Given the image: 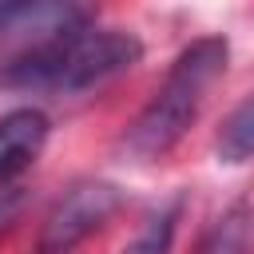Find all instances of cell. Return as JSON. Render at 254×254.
I'll list each match as a JSON object with an SVG mask.
<instances>
[{"mask_svg":"<svg viewBox=\"0 0 254 254\" xmlns=\"http://www.w3.org/2000/svg\"><path fill=\"white\" fill-rule=\"evenodd\" d=\"M214 155H218V163H230V167L254 159V95L242 99L222 119V127L214 135Z\"/></svg>","mask_w":254,"mask_h":254,"instance_id":"cell-7","label":"cell"},{"mask_svg":"<svg viewBox=\"0 0 254 254\" xmlns=\"http://www.w3.org/2000/svg\"><path fill=\"white\" fill-rule=\"evenodd\" d=\"M226 60H230L226 36H198L194 44H187L175 56L159 91L151 95V103L127 127L123 147L143 163L163 159L187 135V127L198 119V107H202L206 91L214 87V79L226 71Z\"/></svg>","mask_w":254,"mask_h":254,"instance_id":"cell-2","label":"cell"},{"mask_svg":"<svg viewBox=\"0 0 254 254\" xmlns=\"http://www.w3.org/2000/svg\"><path fill=\"white\" fill-rule=\"evenodd\" d=\"M143 56L139 36L119 28H95L79 24L67 32H56L32 48H24L16 60L0 67V87L12 91H48V95H75L91 91L123 71H131Z\"/></svg>","mask_w":254,"mask_h":254,"instance_id":"cell-1","label":"cell"},{"mask_svg":"<svg viewBox=\"0 0 254 254\" xmlns=\"http://www.w3.org/2000/svg\"><path fill=\"white\" fill-rule=\"evenodd\" d=\"M123 206V190L103 179L75 183L48 214L36 254H71L83 238H91L115 210Z\"/></svg>","mask_w":254,"mask_h":254,"instance_id":"cell-3","label":"cell"},{"mask_svg":"<svg viewBox=\"0 0 254 254\" xmlns=\"http://www.w3.org/2000/svg\"><path fill=\"white\" fill-rule=\"evenodd\" d=\"M179 214H183V202L171 198L163 210H155L143 230L119 250V254H171V242H175V230H179Z\"/></svg>","mask_w":254,"mask_h":254,"instance_id":"cell-8","label":"cell"},{"mask_svg":"<svg viewBox=\"0 0 254 254\" xmlns=\"http://www.w3.org/2000/svg\"><path fill=\"white\" fill-rule=\"evenodd\" d=\"M48 131L52 123L40 107H16L0 119V187L36 163V155L48 143Z\"/></svg>","mask_w":254,"mask_h":254,"instance_id":"cell-4","label":"cell"},{"mask_svg":"<svg viewBox=\"0 0 254 254\" xmlns=\"http://www.w3.org/2000/svg\"><path fill=\"white\" fill-rule=\"evenodd\" d=\"M24 206H28V190L16 187V183H4V187H0V238L20 222Z\"/></svg>","mask_w":254,"mask_h":254,"instance_id":"cell-9","label":"cell"},{"mask_svg":"<svg viewBox=\"0 0 254 254\" xmlns=\"http://www.w3.org/2000/svg\"><path fill=\"white\" fill-rule=\"evenodd\" d=\"M250 238H254V210L250 202H234L206 226L198 254H246Z\"/></svg>","mask_w":254,"mask_h":254,"instance_id":"cell-6","label":"cell"},{"mask_svg":"<svg viewBox=\"0 0 254 254\" xmlns=\"http://www.w3.org/2000/svg\"><path fill=\"white\" fill-rule=\"evenodd\" d=\"M79 24H91V8H79V4H32V0H4L0 4V40L8 36H36L48 40L56 32H67V28H79Z\"/></svg>","mask_w":254,"mask_h":254,"instance_id":"cell-5","label":"cell"}]
</instances>
